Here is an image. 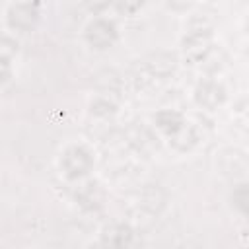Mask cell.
<instances>
[{
  "label": "cell",
  "mask_w": 249,
  "mask_h": 249,
  "mask_svg": "<svg viewBox=\"0 0 249 249\" xmlns=\"http://www.w3.org/2000/svg\"><path fill=\"white\" fill-rule=\"evenodd\" d=\"M167 4H169V8L181 12V10H187L193 4V0H167Z\"/></svg>",
  "instance_id": "obj_16"
},
{
  "label": "cell",
  "mask_w": 249,
  "mask_h": 249,
  "mask_svg": "<svg viewBox=\"0 0 249 249\" xmlns=\"http://www.w3.org/2000/svg\"><path fill=\"white\" fill-rule=\"evenodd\" d=\"M10 74H12V68H10V60H6V58H0V82L8 80V78H10Z\"/></svg>",
  "instance_id": "obj_15"
},
{
  "label": "cell",
  "mask_w": 249,
  "mask_h": 249,
  "mask_svg": "<svg viewBox=\"0 0 249 249\" xmlns=\"http://www.w3.org/2000/svg\"><path fill=\"white\" fill-rule=\"evenodd\" d=\"M115 6L121 14L124 16H134L142 6H144V0H115Z\"/></svg>",
  "instance_id": "obj_12"
},
{
  "label": "cell",
  "mask_w": 249,
  "mask_h": 249,
  "mask_svg": "<svg viewBox=\"0 0 249 249\" xmlns=\"http://www.w3.org/2000/svg\"><path fill=\"white\" fill-rule=\"evenodd\" d=\"M84 2H86V6H88L89 12L97 14V12H103L105 8H109L115 0H84Z\"/></svg>",
  "instance_id": "obj_14"
},
{
  "label": "cell",
  "mask_w": 249,
  "mask_h": 249,
  "mask_svg": "<svg viewBox=\"0 0 249 249\" xmlns=\"http://www.w3.org/2000/svg\"><path fill=\"white\" fill-rule=\"evenodd\" d=\"M146 64H148V70H150L152 76H156V78H165V76H169V74L175 70L177 58H175L173 53L161 51V53L152 54Z\"/></svg>",
  "instance_id": "obj_7"
},
{
  "label": "cell",
  "mask_w": 249,
  "mask_h": 249,
  "mask_svg": "<svg viewBox=\"0 0 249 249\" xmlns=\"http://www.w3.org/2000/svg\"><path fill=\"white\" fill-rule=\"evenodd\" d=\"M60 167H62V171H64V175L68 179H80V177H84V175H88L91 171L93 158L86 148L72 146L62 154Z\"/></svg>",
  "instance_id": "obj_1"
},
{
  "label": "cell",
  "mask_w": 249,
  "mask_h": 249,
  "mask_svg": "<svg viewBox=\"0 0 249 249\" xmlns=\"http://www.w3.org/2000/svg\"><path fill=\"white\" fill-rule=\"evenodd\" d=\"M247 202H249L247 185H239V187L233 191V204H235L241 212H247Z\"/></svg>",
  "instance_id": "obj_13"
},
{
  "label": "cell",
  "mask_w": 249,
  "mask_h": 249,
  "mask_svg": "<svg viewBox=\"0 0 249 249\" xmlns=\"http://www.w3.org/2000/svg\"><path fill=\"white\" fill-rule=\"evenodd\" d=\"M140 206L146 208L150 214H158L165 206V193H163V189L158 187V185H150L142 193V196H140Z\"/></svg>",
  "instance_id": "obj_9"
},
{
  "label": "cell",
  "mask_w": 249,
  "mask_h": 249,
  "mask_svg": "<svg viewBox=\"0 0 249 249\" xmlns=\"http://www.w3.org/2000/svg\"><path fill=\"white\" fill-rule=\"evenodd\" d=\"M210 51H212V33L208 29H195L183 39V53L191 62L206 60Z\"/></svg>",
  "instance_id": "obj_2"
},
{
  "label": "cell",
  "mask_w": 249,
  "mask_h": 249,
  "mask_svg": "<svg viewBox=\"0 0 249 249\" xmlns=\"http://www.w3.org/2000/svg\"><path fill=\"white\" fill-rule=\"evenodd\" d=\"M154 121H156V126H158L160 130H163L167 136H171V134L179 132V130L183 128V124H185L183 115H181V113H177V111H173V109L160 111V113L154 117Z\"/></svg>",
  "instance_id": "obj_8"
},
{
  "label": "cell",
  "mask_w": 249,
  "mask_h": 249,
  "mask_svg": "<svg viewBox=\"0 0 249 249\" xmlns=\"http://www.w3.org/2000/svg\"><path fill=\"white\" fill-rule=\"evenodd\" d=\"M39 16L41 14H39L37 4L19 2L8 10V25L16 31H31V29H35Z\"/></svg>",
  "instance_id": "obj_3"
},
{
  "label": "cell",
  "mask_w": 249,
  "mask_h": 249,
  "mask_svg": "<svg viewBox=\"0 0 249 249\" xmlns=\"http://www.w3.org/2000/svg\"><path fill=\"white\" fill-rule=\"evenodd\" d=\"M16 53H18V43H16L12 37L0 35V58L12 60Z\"/></svg>",
  "instance_id": "obj_11"
},
{
  "label": "cell",
  "mask_w": 249,
  "mask_h": 249,
  "mask_svg": "<svg viewBox=\"0 0 249 249\" xmlns=\"http://www.w3.org/2000/svg\"><path fill=\"white\" fill-rule=\"evenodd\" d=\"M86 41L93 49H107L117 41V27L109 19H93L86 27Z\"/></svg>",
  "instance_id": "obj_4"
},
{
  "label": "cell",
  "mask_w": 249,
  "mask_h": 249,
  "mask_svg": "<svg viewBox=\"0 0 249 249\" xmlns=\"http://www.w3.org/2000/svg\"><path fill=\"white\" fill-rule=\"evenodd\" d=\"M132 230L126 224H111L103 230L101 241L109 247H126L132 241Z\"/></svg>",
  "instance_id": "obj_6"
},
{
  "label": "cell",
  "mask_w": 249,
  "mask_h": 249,
  "mask_svg": "<svg viewBox=\"0 0 249 249\" xmlns=\"http://www.w3.org/2000/svg\"><path fill=\"white\" fill-rule=\"evenodd\" d=\"M195 99H196V103L202 109L214 111V109H218L226 101V89H224L222 84H218L214 80H206V82H202V84L196 86Z\"/></svg>",
  "instance_id": "obj_5"
},
{
  "label": "cell",
  "mask_w": 249,
  "mask_h": 249,
  "mask_svg": "<svg viewBox=\"0 0 249 249\" xmlns=\"http://www.w3.org/2000/svg\"><path fill=\"white\" fill-rule=\"evenodd\" d=\"M101 198H103V193H101V189L95 181L86 183L78 193V202L84 208H97L101 204Z\"/></svg>",
  "instance_id": "obj_10"
}]
</instances>
